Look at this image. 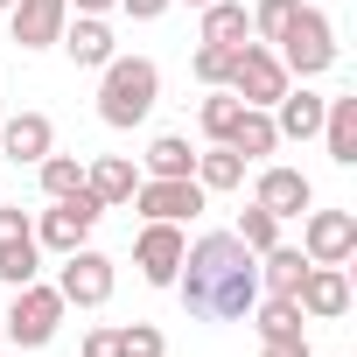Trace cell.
<instances>
[{
  "label": "cell",
  "mask_w": 357,
  "mask_h": 357,
  "mask_svg": "<svg viewBox=\"0 0 357 357\" xmlns=\"http://www.w3.org/2000/svg\"><path fill=\"white\" fill-rule=\"evenodd\" d=\"M175 294L197 322H245L259 301V252L238 245V231H204L183 245Z\"/></svg>",
  "instance_id": "6da1fadb"
},
{
  "label": "cell",
  "mask_w": 357,
  "mask_h": 357,
  "mask_svg": "<svg viewBox=\"0 0 357 357\" xmlns=\"http://www.w3.org/2000/svg\"><path fill=\"white\" fill-rule=\"evenodd\" d=\"M161 105V63L154 56H112L98 70V119L112 133H133L147 126V112Z\"/></svg>",
  "instance_id": "7a4b0ae2"
},
{
  "label": "cell",
  "mask_w": 357,
  "mask_h": 357,
  "mask_svg": "<svg viewBox=\"0 0 357 357\" xmlns=\"http://www.w3.org/2000/svg\"><path fill=\"white\" fill-rule=\"evenodd\" d=\"M273 56H280V70L294 77V84H308V77H322V70H336V22L322 15V8H308V0H301V8L287 15V29L273 36Z\"/></svg>",
  "instance_id": "3957f363"
},
{
  "label": "cell",
  "mask_w": 357,
  "mask_h": 357,
  "mask_svg": "<svg viewBox=\"0 0 357 357\" xmlns=\"http://www.w3.org/2000/svg\"><path fill=\"white\" fill-rule=\"evenodd\" d=\"M56 329H63V294H56V280H29V287H15L8 315H0L8 350H43V343H56Z\"/></svg>",
  "instance_id": "277c9868"
},
{
  "label": "cell",
  "mask_w": 357,
  "mask_h": 357,
  "mask_svg": "<svg viewBox=\"0 0 357 357\" xmlns=\"http://www.w3.org/2000/svg\"><path fill=\"white\" fill-rule=\"evenodd\" d=\"M287 84H294V77L280 70L273 43H238V50H231V70H225V91H231V98H245V105L273 112V98H280Z\"/></svg>",
  "instance_id": "5b68a950"
},
{
  "label": "cell",
  "mask_w": 357,
  "mask_h": 357,
  "mask_svg": "<svg viewBox=\"0 0 357 357\" xmlns=\"http://www.w3.org/2000/svg\"><path fill=\"white\" fill-rule=\"evenodd\" d=\"M98 218H105V204H98L91 190H70V197H56V204L36 218V245L63 259V252L91 245V225H98Z\"/></svg>",
  "instance_id": "8992f818"
},
{
  "label": "cell",
  "mask_w": 357,
  "mask_h": 357,
  "mask_svg": "<svg viewBox=\"0 0 357 357\" xmlns=\"http://www.w3.org/2000/svg\"><path fill=\"white\" fill-rule=\"evenodd\" d=\"M112 287H119V266H112L98 245L63 252V266H56V294H63V308H105Z\"/></svg>",
  "instance_id": "52a82bcc"
},
{
  "label": "cell",
  "mask_w": 357,
  "mask_h": 357,
  "mask_svg": "<svg viewBox=\"0 0 357 357\" xmlns=\"http://www.w3.org/2000/svg\"><path fill=\"white\" fill-rule=\"evenodd\" d=\"M133 211L140 218H161V225H190L204 211V183H197V175H140Z\"/></svg>",
  "instance_id": "ba28073f"
},
{
  "label": "cell",
  "mask_w": 357,
  "mask_h": 357,
  "mask_svg": "<svg viewBox=\"0 0 357 357\" xmlns=\"http://www.w3.org/2000/svg\"><path fill=\"white\" fill-rule=\"evenodd\" d=\"M301 252L315 266H350L357 252V211H301Z\"/></svg>",
  "instance_id": "9c48e42d"
},
{
  "label": "cell",
  "mask_w": 357,
  "mask_h": 357,
  "mask_svg": "<svg viewBox=\"0 0 357 357\" xmlns=\"http://www.w3.org/2000/svg\"><path fill=\"white\" fill-rule=\"evenodd\" d=\"M183 225H161V218H147L140 225V238H133V266H140V280L147 287H175V266H183Z\"/></svg>",
  "instance_id": "30bf717a"
},
{
  "label": "cell",
  "mask_w": 357,
  "mask_h": 357,
  "mask_svg": "<svg viewBox=\"0 0 357 357\" xmlns=\"http://www.w3.org/2000/svg\"><path fill=\"white\" fill-rule=\"evenodd\" d=\"M252 204L273 211V218L287 225V218H301V211L315 204V183H308L301 168H287V161H266V168H259V183H252Z\"/></svg>",
  "instance_id": "8fae6325"
},
{
  "label": "cell",
  "mask_w": 357,
  "mask_h": 357,
  "mask_svg": "<svg viewBox=\"0 0 357 357\" xmlns=\"http://www.w3.org/2000/svg\"><path fill=\"white\" fill-rule=\"evenodd\" d=\"M63 22H70V0H15V8H8L15 50H56Z\"/></svg>",
  "instance_id": "7c38bea8"
},
{
  "label": "cell",
  "mask_w": 357,
  "mask_h": 357,
  "mask_svg": "<svg viewBox=\"0 0 357 357\" xmlns=\"http://www.w3.org/2000/svg\"><path fill=\"white\" fill-rule=\"evenodd\" d=\"M294 301H301V315H308V322H336V315H350V273H343V266H315V259H308V273H301Z\"/></svg>",
  "instance_id": "4fadbf2b"
},
{
  "label": "cell",
  "mask_w": 357,
  "mask_h": 357,
  "mask_svg": "<svg viewBox=\"0 0 357 357\" xmlns=\"http://www.w3.org/2000/svg\"><path fill=\"white\" fill-rule=\"evenodd\" d=\"M56 43H63V56H70L77 70H105V63L119 56V36L105 29V15H70Z\"/></svg>",
  "instance_id": "5bb4252c"
},
{
  "label": "cell",
  "mask_w": 357,
  "mask_h": 357,
  "mask_svg": "<svg viewBox=\"0 0 357 357\" xmlns=\"http://www.w3.org/2000/svg\"><path fill=\"white\" fill-rule=\"evenodd\" d=\"M50 147H56V126H50V112H15V119H0V161H22V168H36Z\"/></svg>",
  "instance_id": "9a60e30c"
},
{
  "label": "cell",
  "mask_w": 357,
  "mask_h": 357,
  "mask_svg": "<svg viewBox=\"0 0 357 357\" xmlns=\"http://www.w3.org/2000/svg\"><path fill=\"white\" fill-rule=\"evenodd\" d=\"M84 190H91L105 211H126L133 190H140V168H133L126 154H91V161H84Z\"/></svg>",
  "instance_id": "2e32d148"
},
{
  "label": "cell",
  "mask_w": 357,
  "mask_h": 357,
  "mask_svg": "<svg viewBox=\"0 0 357 357\" xmlns=\"http://www.w3.org/2000/svg\"><path fill=\"white\" fill-rule=\"evenodd\" d=\"M322 91H308V84H287L280 98H273V133L280 140H315L322 133Z\"/></svg>",
  "instance_id": "e0dca14e"
},
{
  "label": "cell",
  "mask_w": 357,
  "mask_h": 357,
  "mask_svg": "<svg viewBox=\"0 0 357 357\" xmlns=\"http://www.w3.org/2000/svg\"><path fill=\"white\" fill-rule=\"evenodd\" d=\"M315 140H322V154H329L336 168H357V98H329Z\"/></svg>",
  "instance_id": "ac0fdd59"
},
{
  "label": "cell",
  "mask_w": 357,
  "mask_h": 357,
  "mask_svg": "<svg viewBox=\"0 0 357 357\" xmlns=\"http://www.w3.org/2000/svg\"><path fill=\"white\" fill-rule=\"evenodd\" d=\"M197 15H204L197 43H225V50L252 43V8H245V0H211V8H197Z\"/></svg>",
  "instance_id": "d6986e66"
},
{
  "label": "cell",
  "mask_w": 357,
  "mask_h": 357,
  "mask_svg": "<svg viewBox=\"0 0 357 357\" xmlns=\"http://www.w3.org/2000/svg\"><path fill=\"white\" fill-rule=\"evenodd\" d=\"M301 273H308V252H301V245H266V252H259V294H287V301H294Z\"/></svg>",
  "instance_id": "ffe728a7"
},
{
  "label": "cell",
  "mask_w": 357,
  "mask_h": 357,
  "mask_svg": "<svg viewBox=\"0 0 357 357\" xmlns=\"http://www.w3.org/2000/svg\"><path fill=\"white\" fill-rule=\"evenodd\" d=\"M252 329H259V343H280V336H301L308 315H301V301H287V294H259V301H252Z\"/></svg>",
  "instance_id": "44dd1931"
},
{
  "label": "cell",
  "mask_w": 357,
  "mask_h": 357,
  "mask_svg": "<svg viewBox=\"0 0 357 357\" xmlns=\"http://www.w3.org/2000/svg\"><path fill=\"white\" fill-rule=\"evenodd\" d=\"M225 147H231V154H245V161H266V154L280 147V133H273V112H259V105H245Z\"/></svg>",
  "instance_id": "7402d4cb"
},
{
  "label": "cell",
  "mask_w": 357,
  "mask_h": 357,
  "mask_svg": "<svg viewBox=\"0 0 357 357\" xmlns=\"http://www.w3.org/2000/svg\"><path fill=\"white\" fill-rule=\"evenodd\" d=\"M190 175L204 183V197H218V190H238V183H245V154H231V147H218V140H211V147L197 154V168H190Z\"/></svg>",
  "instance_id": "603a6c76"
},
{
  "label": "cell",
  "mask_w": 357,
  "mask_h": 357,
  "mask_svg": "<svg viewBox=\"0 0 357 357\" xmlns=\"http://www.w3.org/2000/svg\"><path fill=\"white\" fill-rule=\"evenodd\" d=\"M238 112H245V98H231L225 84H211V98L197 105V126H204V140H218V147H225V140H231V126H238Z\"/></svg>",
  "instance_id": "cb8c5ba5"
},
{
  "label": "cell",
  "mask_w": 357,
  "mask_h": 357,
  "mask_svg": "<svg viewBox=\"0 0 357 357\" xmlns=\"http://www.w3.org/2000/svg\"><path fill=\"white\" fill-rule=\"evenodd\" d=\"M190 168H197V147L183 133H154L147 140V168L140 175H190Z\"/></svg>",
  "instance_id": "d4e9b609"
},
{
  "label": "cell",
  "mask_w": 357,
  "mask_h": 357,
  "mask_svg": "<svg viewBox=\"0 0 357 357\" xmlns=\"http://www.w3.org/2000/svg\"><path fill=\"white\" fill-rule=\"evenodd\" d=\"M0 280H8V287H29V280H43V245H36V231L0 245Z\"/></svg>",
  "instance_id": "484cf974"
},
{
  "label": "cell",
  "mask_w": 357,
  "mask_h": 357,
  "mask_svg": "<svg viewBox=\"0 0 357 357\" xmlns=\"http://www.w3.org/2000/svg\"><path fill=\"white\" fill-rule=\"evenodd\" d=\"M36 175H43V197H50V204L70 197V190H84V161H77V154H56V147L36 161Z\"/></svg>",
  "instance_id": "4316f807"
},
{
  "label": "cell",
  "mask_w": 357,
  "mask_h": 357,
  "mask_svg": "<svg viewBox=\"0 0 357 357\" xmlns=\"http://www.w3.org/2000/svg\"><path fill=\"white\" fill-rule=\"evenodd\" d=\"M238 245H252V252H266V245H280V218L273 211H238Z\"/></svg>",
  "instance_id": "83f0119b"
},
{
  "label": "cell",
  "mask_w": 357,
  "mask_h": 357,
  "mask_svg": "<svg viewBox=\"0 0 357 357\" xmlns=\"http://www.w3.org/2000/svg\"><path fill=\"white\" fill-rule=\"evenodd\" d=\"M119 357H168V336L154 322H126L119 329Z\"/></svg>",
  "instance_id": "f1b7e54d"
},
{
  "label": "cell",
  "mask_w": 357,
  "mask_h": 357,
  "mask_svg": "<svg viewBox=\"0 0 357 357\" xmlns=\"http://www.w3.org/2000/svg\"><path fill=\"white\" fill-rule=\"evenodd\" d=\"M294 8H301V0H259V8H252V43H273Z\"/></svg>",
  "instance_id": "f546056e"
},
{
  "label": "cell",
  "mask_w": 357,
  "mask_h": 357,
  "mask_svg": "<svg viewBox=\"0 0 357 357\" xmlns=\"http://www.w3.org/2000/svg\"><path fill=\"white\" fill-rule=\"evenodd\" d=\"M190 70H197V84H225V70H231V50H225V43H197Z\"/></svg>",
  "instance_id": "4dcf8cb0"
},
{
  "label": "cell",
  "mask_w": 357,
  "mask_h": 357,
  "mask_svg": "<svg viewBox=\"0 0 357 357\" xmlns=\"http://www.w3.org/2000/svg\"><path fill=\"white\" fill-rule=\"evenodd\" d=\"M175 8V0H119V15H133V22H161Z\"/></svg>",
  "instance_id": "1f68e13d"
},
{
  "label": "cell",
  "mask_w": 357,
  "mask_h": 357,
  "mask_svg": "<svg viewBox=\"0 0 357 357\" xmlns=\"http://www.w3.org/2000/svg\"><path fill=\"white\" fill-rule=\"evenodd\" d=\"M84 357H119V329H91L84 336Z\"/></svg>",
  "instance_id": "d6a6232c"
},
{
  "label": "cell",
  "mask_w": 357,
  "mask_h": 357,
  "mask_svg": "<svg viewBox=\"0 0 357 357\" xmlns=\"http://www.w3.org/2000/svg\"><path fill=\"white\" fill-rule=\"evenodd\" d=\"M259 357H315L308 336H280V343H259Z\"/></svg>",
  "instance_id": "836d02e7"
},
{
  "label": "cell",
  "mask_w": 357,
  "mask_h": 357,
  "mask_svg": "<svg viewBox=\"0 0 357 357\" xmlns=\"http://www.w3.org/2000/svg\"><path fill=\"white\" fill-rule=\"evenodd\" d=\"M119 0H70V15H112Z\"/></svg>",
  "instance_id": "e575fe53"
},
{
  "label": "cell",
  "mask_w": 357,
  "mask_h": 357,
  "mask_svg": "<svg viewBox=\"0 0 357 357\" xmlns=\"http://www.w3.org/2000/svg\"><path fill=\"white\" fill-rule=\"evenodd\" d=\"M0 357H29V350H8V343H0Z\"/></svg>",
  "instance_id": "d590c367"
},
{
  "label": "cell",
  "mask_w": 357,
  "mask_h": 357,
  "mask_svg": "<svg viewBox=\"0 0 357 357\" xmlns=\"http://www.w3.org/2000/svg\"><path fill=\"white\" fill-rule=\"evenodd\" d=\"M8 8H15V0H0V15H8Z\"/></svg>",
  "instance_id": "8d00e7d4"
},
{
  "label": "cell",
  "mask_w": 357,
  "mask_h": 357,
  "mask_svg": "<svg viewBox=\"0 0 357 357\" xmlns=\"http://www.w3.org/2000/svg\"><path fill=\"white\" fill-rule=\"evenodd\" d=\"M190 8H211V0H190Z\"/></svg>",
  "instance_id": "74e56055"
},
{
  "label": "cell",
  "mask_w": 357,
  "mask_h": 357,
  "mask_svg": "<svg viewBox=\"0 0 357 357\" xmlns=\"http://www.w3.org/2000/svg\"><path fill=\"white\" fill-rule=\"evenodd\" d=\"M0 343H8V336H0Z\"/></svg>",
  "instance_id": "f35d334b"
}]
</instances>
